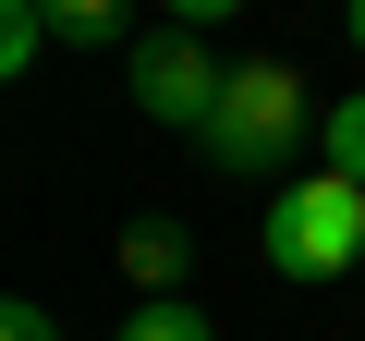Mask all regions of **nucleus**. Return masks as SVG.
Listing matches in <instances>:
<instances>
[{"instance_id": "6e6552de", "label": "nucleus", "mask_w": 365, "mask_h": 341, "mask_svg": "<svg viewBox=\"0 0 365 341\" xmlns=\"http://www.w3.org/2000/svg\"><path fill=\"white\" fill-rule=\"evenodd\" d=\"M37 49H49V0H13V13H0V73H37Z\"/></svg>"}, {"instance_id": "f257e3e1", "label": "nucleus", "mask_w": 365, "mask_h": 341, "mask_svg": "<svg viewBox=\"0 0 365 341\" xmlns=\"http://www.w3.org/2000/svg\"><path fill=\"white\" fill-rule=\"evenodd\" d=\"M268 268L280 280H353L365 268V183H341V170L280 183L268 195Z\"/></svg>"}, {"instance_id": "20e7f679", "label": "nucleus", "mask_w": 365, "mask_h": 341, "mask_svg": "<svg viewBox=\"0 0 365 341\" xmlns=\"http://www.w3.org/2000/svg\"><path fill=\"white\" fill-rule=\"evenodd\" d=\"M182 268H195L182 220H134V232H122V280H134V305H182Z\"/></svg>"}, {"instance_id": "423d86ee", "label": "nucleus", "mask_w": 365, "mask_h": 341, "mask_svg": "<svg viewBox=\"0 0 365 341\" xmlns=\"http://www.w3.org/2000/svg\"><path fill=\"white\" fill-rule=\"evenodd\" d=\"M317 158L341 170V183H365V98H329L317 110Z\"/></svg>"}, {"instance_id": "f03ea898", "label": "nucleus", "mask_w": 365, "mask_h": 341, "mask_svg": "<svg viewBox=\"0 0 365 341\" xmlns=\"http://www.w3.org/2000/svg\"><path fill=\"white\" fill-rule=\"evenodd\" d=\"M317 134V110H304V73H280V61H244L232 86H220V122L195 134L220 170H244V183H268V170H292V146Z\"/></svg>"}, {"instance_id": "39448f33", "label": "nucleus", "mask_w": 365, "mask_h": 341, "mask_svg": "<svg viewBox=\"0 0 365 341\" xmlns=\"http://www.w3.org/2000/svg\"><path fill=\"white\" fill-rule=\"evenodd\" d=\"M49 37H61V49H134L146 25H122L110 0H49Z\"/></svg>"}, {"instance_id": "9d476101", "label": "nucleus", "mask_w": 365, "mask_h": 341, "mask_svg": "<svg viewBox=\"0 0 365 341\" xmlns=\"http://www.w3.org/2000/svg\"><path fill=\"white\" fill-rule=\"evenodd\" d=\"M341 37H353V61H365V0H353V13H341Z\"/></svg>"}, {"instance_id": "0eeeda50", "label": "nucleus", "mask_w": 365, "mask_h": 341, "mask_svg": "<svg viewBox=\"0 0 365 341\" xmlns=\"http://www.w3.org/2000/svg\"><path fill=\"white\" fill-rule=\"evenodd\" d=\"M110 341H220V329H207V305H195V292H182V305H134Z\"/></svg>"}, {"instance_id": "1a4fd4ad", "label": "nucleus", "mask_w": 365, "mask_h": 341, "mask_svg": "<svg viewBox=\"0 0 365 341\" xmlns=\"http://www.w3.org/2000/svg\"><path fill=\"white\" fill-rule=\"evenodd\" d=\"M0 341H61V317H49L37 292H13V305H0Z\"/></svg>"}, {"instance_id": "7ed1b4c3", "label": "nucleus", "mask_w": 365, "mask_h": 341, "mask_svg": "<svg viewBox=\"0 0 365 341\" xmlns=\"http://www.w3.org/2000/svg\"><path fill=\"white\" fill-rule=\"evenodd\" d=\"M122 73H134V110H146L158 134H207V122H220V86H232L195 25H146V37L122 49Z\"/></svg>"}]
</instances>
